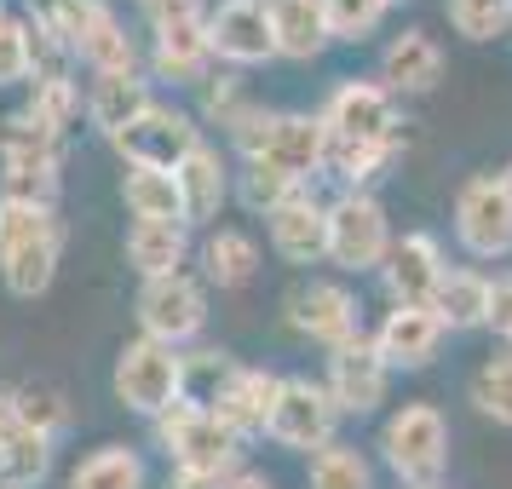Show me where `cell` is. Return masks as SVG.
<instances>
[{"label":"cell","instance_id":"obj_43","mask_svg":"<svg viewBox=\"0 0 512 489\" xmlns=\"http://www.w3.org/2000/svg\"><path fill=\"white\" fill-rule=\"evenodd\" d=\"M495 179H501V190H507V196H512V162L501 167V173H495Z\"/></svg>","mask_w":512,"mask_h":489},{"label":"cell","instance_id":"obj_16","mask_svg":"<svg viewBox=\"0 0 512 489\" xmlns=\"http://www.w3.org/2000/svg\"><path fill=\"white\" fill-rule=\"evenodd\" d=\"M328 397L340 403V415H369L386 403V386H392V363L380 357L374 334H357L346 346L328 351V374H323Z\"/></svg>","mask_w":512,"mask_h":489},{"label":"cell","instance_id":"obj_25","mask_svg":"<svg viewBox=\"0 0 512 489\" xmlns=\"http://www.w3.org/2000/svg\"><path fill=\"white\" fill-rule=\"evenodd\" d=\"M121 202L133 213V225H190L179 179H173V173H156V167H127Z\"/></svg>","mask_w":512,"mask_h":489},{"label":"cell","instance_id":"obj_39","mask_svg":"<svg viewBox=\"0 0 512 489\" xmlns=\"http://www.w3.org/2000/svg\"><path fill=\"white\" fill-rule=\"evenodd\" d=\"M202 104H208V116L219 121V127H231V121L248 110V98H242V81H236V75H208V81H202Z\"/></svg>","mask_w":512,"mask_h":489},{"label":"cell","instance_id":"obj_7","mask_svg":"<svg viewBox=\"0 0 512 489\" xmlns=\"http://www.w3.org/2000/svg\"><path fill=\"white\" fill-rule=\"evenodd\" d=\"M380 455L392 466L403 489H426L449 472V420L438 403H403L380 426Z\"/></svg>","mask_w":512,"mask_h":489},{"label":"cell","instance_id":"obj_46","mask_svg":"<svg viewBox=\"0 0 512 489\" xmlns=\"http://www.w3.org/2000/svg\"><path fill=\"white\" fill-rule=\"evenodd\" d=\"M0 12H6V6H0Z\"/></svg>","mask_w":512,"mask_h":489},{"label":"cell","instance_id":"obj_19","mask_svg":"<svg viewBox=\"0 0 512 489\" xmlns=\"http://www.w3.org/2000/svg\"><path fill=\"white\" fill-rule=\"evenodd\" d=\"M277 392H282V374H265V369H231L219 363V392L202 397L213 415L231 426L236 438L248 443L254 432H271V409H277Z\"/></svg>","mask_w":512,"mask_h":489},{"label":"cell","instance_id":"obj_36","mask_svg":"<svg viewBox=\"0 0 512 489\" xmlns=\"http://www.w3.org/2000/svg\"><path fill=\"white\" fill-rule=\"evenodd\" d=\"M386 0H323V18L334 41H369L374 29L386 24Z\"/></svg>","mask_w":512,"mask_h":489},{"label":"cell","instance_id":"obj_38","mask_svg":"<svg viewBox=\"0 0 512 489\" xmlns=\"http://www.w3.org/2000/svg\"><path fill=\"white\" fill-rule=\"evenodd\" d=\"M12 409H18L35 432H47V438H58V432H64V420H70L64 397L52 392V386H12Z\"/></svg>","mask_w":512,"mask_h":489},{"label":"cell","instance_id":"obj_21","mask_svg":"<svg viewBox=\"0 0 512 489\" xmlns=\"http://www.w3.org/2000/svg\"><path fill=\"white\" fill-rule=\"evenodd\" d=\"M265 225H271V248L288 265H317V259H328V202H317L311 190H294L282 208L265 213Z\"/></svg>","mask_w":512,"mask_h":489},{"label":"cell","instance_id":"obj_3","mask_svg":"<svg viewBox=\"0 0 512 489\" xmlns=\"http://www.w3.org/2000/svg\"><path fill=\"white\" fill-rule=\"evenodd\" d=\"M64 265V219L52 208L0 202V282L18 300H41Z\"/></svg>","mask_w":512,"mask_h":489},{"label":"cell","instance_id":"obj_20","mask_svg":"<svg viewBox=\"0 0 512 489\" xmlns=\"http://www.w3.org/2000/svg\"><path fill=\"white\" fill-rule=\"evenodd\" d=\"M443 334H449V323H443L432 305H392L386 323L374 328V346H380V357L392 369H426L438 357Z\"/></svg>","mask_w":512,"mask_h":489},{"label":"cell","instance_id":"obj_28","mask_svg":"<svg viewBox=\"0 0 512 489\" xmlns=\"http://www.w3.org/2000/svg\"><path fill=\"white\" fill-rule=\"evenodd\" d=\"M196 259H202V277H208L213 288H242V282H254V271H259V242L248 231H213Z\"/></svg>","mask_w":512,"mask_h":489},{"label":"cell","instance_id":"obj_40","mask_svg":"<svg viewBox=\"0 0 512 489\" xmlns=\"http://www.w3.org/2000/svg\"><path fill=\"white\" fill-rule=\"evenodd\" d=\"M489 328H495V340L512 346V271L489 282Z\"/></svg>","mask_w":512,"mask_h":489},{"label":"cell","instance_id":"obj_8","mask_svg":"<svg viewBox=\"0 0 512 489\" xmlns=\"http://www.w3.org/2000/svg\"><path fill=\"white\" fill-rule=\"evenodd\" d=\"M190 386V363L173 346H156V340H127L116 357V397L144 420H162L173 403H185Z\"/></svg>","mask_w":512,"mask_h":489},{"label":"cell","instance_id":"obj_2","mask_svg":"<svg viewBox=\"0 0 512 489\" xmlns=\"http://www.w3.org/2000/svg\"><path fill=\"white\" fill-rule=\"evenodd\" d=\"M29 24L47 29L75 64L93 75H127L139 70V47L110 12V0H29Z\"/></svg>","mask_w":512,"mask_h":489},{"label":"cell","instance_id":"obj_27","mask_svg":"<svg viewBox=\"0 0 512 489\" xmlns=\"http://www.w3.org/2000/svg\"><path fill=\"white\" fill-rule=\"evenodd\" d=\"M127 265L144 282L179 277L190 265V225H133L127 231Z\"/></svg>","mask_w":512,"mask_h":489},{"label":"cell","instance_id":"obj_6","mask_svg":"<svg viewBox=\"0 0 512 489\" xmlns=\"http://www.w3.org/2000/svg\"><path fill=\"white\" fill-rule=\"evenodd\" d=\"M144 24L156 35L150 52V70L162 81H190L202 87L213 64V41H208V6L202 0H139Z\"/></svg>","mask_w":512,"mask_h":489},{"label":"cell","instance_id":"obj_31","mask_svg":"<svg viewBox=\"0 0 512 489\" xmlns=\"http://www.w3.org/2000/svg\"><path fill=\"white\" fill-rule=\"evenodd\" d=\"M432 311L449 328H489V277L484 271H449Z\"/></svg>","mask_w":512,"mask_h":489},{"label":"cell","instance_id":"obj_37","mask_svg":"<svg viewBox=\"0 0 512 489\" xmlns=\"http://www.w3.org/2000/svg\"><path fill=\"white\" fill-rule=\"evenodd\" d=\"M397 150H403V139H392V144H357V150H328V167L346 179V190H363L369 179H380V173L397 162Z\"/></svg>","mask_w":512,"mask_h":489},{"label":"cell","instance_id":"obj_18","mask_svg":"<svg viewBox=\"0 0 512 489\" xmlns=\"http://www.w3.org/2000/svg\"><path fill=\"white\" fill-rule=\"evenodd\" d=\"M443 277H449L443 248H438V236H426V231H403L392 242L386 265H380V282H386V300L392 305H438Z\"/></svg>","mask_w":512,"mask_h":489},{"label":"cell","instance_id":"obj_11","mask_svg":"<svg viewBox=\"0 0 512 489\" xmlns=\"http://www.w3.org/2000/svg\"><path fill=\"white\" fill-rule=\"evenodd\" d=\"M340 432V403L328 397L323 380H311V374H282V392H277V409H271V432L265 438H277L282 449H300V455H317Z\"/></svg>","mask_w":512,"mask_h":489},{"label":"cell","instance_id":"obj_42","mask_svg":"<svg viewBox=\"0 0 512 489\" xmlns=\"http://www.w3.org/2000/svg\"><path fill=\"white\" fill-rule=\"evenodd\" d=\"M12 432V386H0V443Z\"/></svg>","mask_w":512,"mask_h":489},{"label":"cell","instance_id":"obj_32","mask_svg":"<svg viewBox=\"0 0 512 489\" xmlns=\"http://www.w3.org/2000/svg\"><path fill=\"white\" fill-rule=\"evenodd\" d=\"M472 403H478V415H489L495 426H512V346L489 351L484 363L472 369Z\"/></svg>","mask_w":512,"mask_h":489},{"label":"cell","instance_id":"obj_45","mask_svg":"<svg viewBox=\"0 0 512 489\" xmlns=\"http://www.w3.org/2000/svg\"><path fill=\"white\" fill-rule=\"evenodd\" d=\"M386 6H397V0H386Z\"/></svg>","mask_w":512,"mask_h":489},{"label":"cell","instance_id":"obj_14","mask_svg":"<svg viewBox=\"0 0 512 489\" xmlns=\"http://www.w3.org/2000/svg\"><path fill=\"white\" fill-rule=\"evenodd\" d=\"M110 144L121 150V162H127V167H156V173H173V167L202 144V127H196V116H185V110H173V104L156 98V104H150L133 127H121Z\"/></svg>","mask_w":512,"mask_h":489},{"label":"cell","instance_id":"obj_22","mask_svg":"<svg viewBox=\"0 0 512 489\" xmlns=\"http://www.w3.org/2000/svg\"><path fill=\"white\" fill-rule=\"evenodd\" d=\"M374 81H380L392 98L432 93V87L443 81V47L426 35V29H403V35L386 41V52H380V75H374Z\"/></svg>","mask_w":512,"mask_h":489},{"label":"cell","instance_id":"obj_35","mask_svg":"<svg viewBox=\"0 0 512 489\" xmlns=\"http://www.w3.org/2000/svg\"><path fill=\"white\" fill-rule=\"evenodd\" d=\"M449 24L466 41H495L512 29V0H449Z\"/></svg>","mask_w":512,"mask_h":489},{"label":"cell","instance_id":"obj_30","mask_svg":"<svg viewBox=\"0 0 512 489\" xmlns=\"http://www.w3.org/2000/svg\"><path fill=\"white\" fill-rule=\"evenodd\" d=\"M24 116L35 121V127H47V133H70V121L81 116V87H75L70 70H52V75H35L29 81V104Z\"/></svg>","mask_w":512,"mask_h":489},{"label":"cell","instance_id":"obj_5","mask_svg":"<svg viewBox=\"0 0 512 489\" xmlns=\"http://www.w3.org/2000/svg\"><path fill=\"white\" fill-rule=\"evenodd\" d=\"M0 202H29V208H52L58 185H64V139L35 127L18 110L0 127Z\"/></svg>","mask_w":512,"mask_h":489},{"label":"cell","instance_id":"obj_4","mask_svg":"<svg viewBox=\"0 0 512 489\" xmlns=\"http://www.w3.org/2000/svg\"><path fill=\"white\" fill-rule=\"evenodd\" d=\"M156 443L167 449V461L179 466V472H196V478H213V484H225L236 466H242V438L213 415L202 397L173 403L156 420Z\"/></svg>","mask_w":512,"mask_h":489},{"label":"cell","instance_id":"obj_9","mask_svg":"<svg viewBox=\"0 0 512 489\" xmlns=\"http://www.w3.org/2000/svg\"><path fill=\"white\" fill-rule=\"evenodd\" d=\"M392 219L380 208V196L369 190H340L334 202H328V259L351 271V277H363V271H380L386 254H392Z\"/></svg>","mask_w":512,"mask_h":489},{"label":"cell","instance_id":"obj_12","mask_svg":"<svg viewBox=\"0 0 512 489\" xmlns=\"http://www.w3.org/2000/svg\"><path fill=\"white\" fill-rule=\"evenodd\" d=\"M139 334L144 340H156V346H185L196 340L202 328H208V288L179 271V277H162V282H144L139 288Z\"/></svg>","mask_w":512,"mask_h":489},{"label":"cell","instance_id":"obj_33","mask_svg":"<svg viewBox=\"0 0 512 489\" xmlns=\"http://www.w3.org/2000/svg\"><path fill=\"white\" fill-rule=\"evenodd\" d=\"M305 489H374V466L363 461V449H351V443H328V449L311 455Z\"/></svg>","mask_w":512,"mask_h":489},{"label":"cell","instance_id":"obj_23","mask_svg":"<svg viewBox=\"0 0 512 489\" xmlns=\"http://www.w3.org/2000/svg\"><path fill=\"white\" fill-rule=\"evenodd\" d=\"M173 179H179V190H185L190 225H208V219H219V208L231 202V167H225V156H219L208 139H202L185 162L173 167Z\"/></svg>","mask_w":512,"mask_h":489},{"label":"cell","instance_id":"obj_17","mask_svg":"<svg viewBox=\"0 0 512 489\" xmlns=\"http://www.w3.org/2000/svg\"><path fill=\"white\" fill-rule=\"evenodd\" d=\"M288 328L317 340V346H346L363 334V317H357V294L346 282H300L288 294Z\"/></svg>","mask_w":512,"mask_h":489},{"label":"cell","instance_id":"obj_24","mask_svg":"<svg viewBox=\"0 0 512 489\" xmlns=\"http://www.w3.org/2000/svg\"><path fill=\"white\" fill-rule=\"evenodd\" d=\"M150 104H156V93H150V81H144L139 70H127V75H93L87 121H93L104 139H116L121 127H133Z\"/></svg>","mask_w":512,"mask_h":489},{"label":"cell","instance_id":"obj_1","mask_svg":"<svg viewBox=\"0 0 512 489\" xmlns=\"http://www.w3.org/2000/svg\"><path fill=\"white\" fill-rule=\"evenodd\" d=\"M231 139L242 150V167H271L288 185L311 190V179L328 167V127L323 116H305V110H259L248 104L231 121Z\"/></svg>","mask_w":512,"mask_h":489},{"label":"cell","instance_id":"obj_15","mask_svg":"<svg viewBox=\"0 0 512 489\" xmlns=\"http://www.w3.org/2000/svg\"><path fill=\"white\" fill-rule=\"evenodd\" d=\"M208 41L213 58L231 70H254L277 58V29H271V0H219L208 6Z\"/></svg>","mask_w":512,"mask_h":489},{"label":"cell","instance_id":"obj_41","mask_svg":"<svg viewBox=\"0 0 512 489\" xmlns=\"http://www.w3.org/2000/svg\"><path fill=\"white\" fill-rule=\"evenodd\" d=\"M219 489H277V484H271L265 472H254V466H236V472H231Z\"/></svg>","mask_w":512,"mask_h":489},{"label":"cell","instance_id":"obj_26","mask_svg":"<svg viewBox=\"0 0 512 489\" xmlns=\"http://www.w3.org/2000/svg\"><path fill=\"white\" fill-rule=\"evenodd\" d=\"M271 29H277V58H294V64H311L328 52V18L323 0H271Z\"/></svg>","mask_w":512,"mask_h":489},{"label":"cell","instance_id":"obj_13","mask_svg":"<svg viewBox=\"0 0 512 489\" xmlns=\"http://www.w3.org/2000/svg\"><path fill=\"white\" fill-rule=\"evenodd\" d=\"M455 242L472 259H507L512 254V196L495 173H472L455 190Z\"/></svg>","mask_w":512,"mask_h":489},{"label":"cell","instance_id":"obj_34","mask_svg":"<svg viewBox=\"0 0 512 489\" xmlns=\"http://www.w3.org/2000/svg\"><path fill=\"white\" fill-rule=\"evenodd\" d=\"M24 81H35V35L29 18L0 12V87H24Z\"/></svg>","mask_w":512,"mask_h":489},{"label":"cell","instance_id":"obj_44","mask_svg":"<svg viewBox=\"0 0 512 489\" xmlns=\"http://www.w3.org/2000/svg\"><path fill=\"white\" fill-rule=\"evenodd\" d=\"M426 489H443V484H426Z\"/></svg>","mask_w":512,"mask_h":489},{"label":"cell","instance_id":"obj_10","mask_svg":"<svg viewBox=\"0 0 512 489\" xmlns=\"http://www.w3.org/2000/svg\"><path fill=\"white\" fill-rule=\"evenodd\" d=\"M317 116H323L328 144H334V150H357V144H392V139H403L397 98L386 93L380 81H340Z\"/></svg>","mask_w":512,"mask_h":489},{"label":"cell","instance_id":"obj_29","mask_svg":"<svg viewBox=\"0 0 512 489\" xmlns=\"http://www.w3.org/2000/svg\"><path fill=\"white\" fill-rule=\"evenodd\" d=\"M64 489H144V461L127 443H98L93 455H81Z\"/></svg>","mask_w":512,"mask_h":489}]
</instances>
